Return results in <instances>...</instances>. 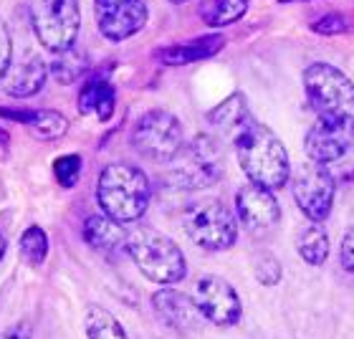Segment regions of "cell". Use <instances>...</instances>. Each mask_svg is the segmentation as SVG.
<instances>
[{
  "label": "cell",
  "instance_id": "1",
  "mask_svg": "<svg viewBox=\"0 0 354 339\" xmlns=\"http://www.w3.org/2000/svg\"><path fill=\"white\" fill-rule=\"evenodd\" d=\"M236 157L245 177L266 190H281L291 180L286 147L268 127L256 119L236 134Z\"/></svg>",
  "mask_w": 354,
  "mask_h": 339
},
{
  "label": "cell",
  "instance_id": "2",
  "mask_svg": "<svg viewBox=\"0 0 354 339\" xmlns=\"http://www.w3.org/2000/svg\"><path fill=\"white\" fill-rule=\"evenodd\" d=\"M152 187L149 177L137 165L129 163H111L102 170L99 183H96V200L104 215L111 221L134 223L147 213Z\"/></svg>",
  "mask_w": 354,
  "mask_h": 339
},
{
  "label": "cell",
  "instance_id": "3",
  "mask_svg": "<svg viewBox=\"0 0 354 339\" xmlns=\"http://www.w3.org/2000/svg\"><path fill=\"white\" fill-rule=\"evenodd\" d=\"M124 248L134 266L155 284L175 286L187 273L185 253L180 251V246L155 228H137L127 233Z\"/></svg>",
  "mask_w": 354,
  "mask_h": 339
},
{
  "label": "cell",
  "instance_id": "4",
  "mask_svg": "<svg viewBox=\"0 0 354 339\" xmlns=\"http://www.w3.org/2000/svg\"><path fill=\"white\" fill-rule=\"evenodd\" d=\"M304 89L309 107L319 119L354 129V82L332 64H311L304 71Z\"/></svg>",
  "mask_w": 354,
  "mask_h": 339
},
{
  "label": "cell",
  "instance_id": "5",
  "mask_svg": "<svg viewBox=\"0 0 354 339\" xmlns=\"http://www.w3.org/2000/svg\"><path fill=\"white\" fill-rule=\"evenodd\" d=\"M225 160H223L221 142L210 134H198L192 142L183 145L172 160L170 183L180 190H205L223 177Z\"/></svg>",
  "mask_w": 354,
  "mask_h": 339
},
{
  "label": "cell",
  "instance_id": "6",
  "mask_svg": "<svg viewBox=\"0 0 354 339\" xmlns=\"http://www.w3.org/2000/svg\"><path fill=\"white\" fill-rule=\"evenodd\" d=\"M30 26L51 53L71 51L82 30L79 0H30Z\"/></svg>",
  "mask_w": 354,
  "mask_h": 339
},
{
  "label": "cell",
  "instance_id": "7",
  "mask_svg": "<svg viewBox=\"0 0 354 339\" xmlns=\"http://www.w3.org/2000/svg\"><path fill=\"white\" fill-rule=\"evenodd\" d=\"M185 233L203 251H228L238 238V215L221 200H205L185 213Z\"/></svg>",
  "mask_w": 354,
  "mask_h": 339
},
{
  "label": "cell",
  "instance_id": "8",
  "mask_svg": "<svg viewBox=\"0 0 354 339\" xmlns=\"http://www.w3.org/2000/svg\"><path fill=\"white\" fill-rule=\"evenodd\" d=\"M129 142L142 157L152 163H172L185 145L183 125L170 111L152 109L137 119Z\"/></svg>",
  "mask_w": 354,
  "mask_h": 339
},
{
  "label": "cell",
  "instance_id": "9",
  "mask_svg": "<svg viewBox=\"0 0 354 339\" xmlns=\"http://www.w3.org/2000/svg\"><path fill=\"white\" fill-rule=\"evenodd\" d=\"M337 183L332 172L322 165H304L294 175V200L311 223H324L334 208Z\"/></svg>",
  "mask_w": 354,
  "mask_h": 339
},
{
  "label": "cell",
  "instance_id": "10",
  "mask_svg": "<svg viewBox=\"0 0 354 339\" xmlns=\"http://www.w3.org/2000/svg\"><path fill=\"white\" fill-rule=\"evenodd\" d=\"M192 302L198 304L205 322L215 327H233L243 317L241 296L221 276H203L192 286Z\"/></svg>",
  "mask_w": 354,
  "mask_h": 339
},
{
  "label": "cell",
  "instance_id": "11",
  "mask_svg": "<svg viewBox=\"0 0 354 339\" xmlns=\"http://www.w3.org/2000/svg\"><path fill=\"white\" fill-rule=\"evenodd\" d=\"M96 28L106 41L122 44L147 26V3L145 0H94Z\"/></svg>",
  "mask_w": 354,
  "mask_h": 339
},
{
  "label": "cell",
  "instance_id": "12",
  "mask_svg": "<svg viewBox=\"0 0 354 339\" xmlns=\"http://www.w3.org/2000/svg\"><path fill=\"white\" fill-rule=\"evenodd\" d=\"M236 215L238 223H243L245 230L251 233H266L279 226L281 205L273 190H266L261 185H243L236 195Z\"/></svg>",
  "mask_w": 354,
  "mask_h": 339
},
{
  "label": "cell",
  "instance_id": "13",
  "mask_svg": "<svg viewBox=\"0 0 354 339\" xmlns=\"http://www.w3.org/2000/svg\"><path fill=\"white\" fill-rule=\"evenodd\" d=\"M352 127L337 125V122H329V119H317L309 132H306L304 149H306L309 163L326 167V165L337 163V160L347 155V149L352 147Z\"/></svg>",
  "mask_w": 354,
  "mask_h": 339
},
{
  "label": "cell",
  "instance_id": "14",
  "mask_svg": "<svg viewBox=\"0 0 354 339\" xmlns=\"http://www.w3.org/2000/svg\"><path fill=\"white\" fill-rule=\"evenodd\" d=\"M152 309L157 319L165 327H170L175 332H198L205 317L200 314L198 304L192 302V296L177 291V288H160L152 294Z\"/></svg>",
  "mask_w": 354,
  "mask_h": 339
},
{
  "label": "cell",
  "instance_id": "15",
  "mask_svg": "<svg viewBox=\"0 0 354 339\" xmlns=\"http://www.w3.org/2000/svg\"><path fill=\"white\" fill-rule=\"evenodd\" d=\"M225 38L213 33V36H200L187 44L162 46L155 51V59L165 66H185V64H198V61L213 59L215 53L223 51Z\"/></svg>",
  "mask_w": 354,
  "mask_h": 339
},
{
  "label": "cell",
  "instance_id": "16",
  "mask_svg": "<svg viewBox=\"0 0 354 339\" xmlns=\"http://www.w3.org/2000/svg\"><path fill=\"white\" fill-rule=\"evenodd\" d=\"M48 64H46L41 56L30 53L21 64L10 66V71L6 74V91L15 99H26V96H33L44 89L46 79H48Z\"/></svg>",
  "mask_w": 354,
  "mask_h": 339
},
{
  "label": "cell",
  "instance_id": "17",
  "mask_svg": "<svg viewBox=\"0 0 354 339\" xmlns=\"http://www.w3.org/2000/svg\"><path fill=\"white\" fill-rule=\"evenodd\" d=\"M117 104V91L106 76H88L79 91V111L82 114H96L102 122H109Z\"/></svg>",
  "mask_w": 354,
  "mask_h": 339
},
{
  "label": "cell",
  "instance_id": "18",
  "mask_svg": "<svg viewBox=\"0 0 354 339\" xmlns=\"http://www.w3.org/2000/svg\"><path fill=\"white\" fill-rule=\"evenodd\" d=\"M84 241L94 251L114 253L127 244V230L122 223L111 221L109 215H88L84 223Z\"/></svg>",
  "mask_w": 354,
  "mask_h": 339
},
{
  "label": "cell",
  "instance_id": "19",
  "mask_svg": "<svg viewBox=\"0 0 354 339\" xmlns=\"http://www.w3.org/2000/svg\"><path fill=\"white\" fill-rule=\"evenodd\" d=\"M207 122H210L215 129H221V132L238 134L248 122H253V117H251V109H248L245 96L241 94V91H236V94L225 96L218 107H213V109L207 111Z\"/></svg>",
  "mask_w": 354,
  "mask_h": 339
},
{
  "label": "cell",
  "instance_id": "20",
  "mask_svg": "<svg viewBox=\"0 0 354 339\" xmlns=\"http://www.w3.org/2000/svg\"><path fill=\"white\" fill-rule=\"evenodd\" d=\"M245 10H248V0H203L200 6V15L210 28H223L241 21Z\"/></svg>",
  "mask_w": 354,
  "mask_h": 339
},
{
  "label": "cell",
  "instance_id": "21",
  "mask_svg": "<svg viewBox=\"0 0 354 339\" xmlns=\"http://www.w3.org/2000/svg\"><path fill=\"white\" fill-rule=\"evenodd\" d=\"M299 256L306 261L309 266H322L329 258V236L322 223H311L306 228L301 230L299 236Z\"/></svg>",
  "mask_w": 354,
  "mask_h": 339
},
{
  "label": "cell",
  "instance_id": "22",
  "mask_svg": "<svg viewBox=\"0 0 354 339\" xmlns=\"http://www.w3.org/2000/svg\"><path fill=\"white\" fill-rule=\"evenodd\" d=\"M84 329H86V339H129L117 317L96 304L88 306L84 314Z\"/></svg>",
  "mask_w": 354,
  "mask_h": 339
},
{
  "label": "cell",
  "instance_id": "23",
  "mask_svg": "<svg viewBox=\"0 0 354 339\" xmlns=\"http://www.w3.org/2000/svg\"><path fill=\"white\" fill-rule=\"evenodd\" d=\"M48 71H51V76L59 84H74V82H79L82 76H86L88 56L84 51H79V48L64 51V53H59V59L48 66Z\"/></svg>",
  "mask_w": 354,
  "mask_h": 339
},
{
  "label": "cell",
  "instance_id": "24",
  "mask_svg": "<svg viewBox=\"0 0 354 339\" xmlns=\"http://www.w3.org/2000/svg\"><path fill=\"white\" fill-rule=\"evenodd\" d=\"M28 127L38 140L56 142L68 132V119L56 109H38L36 114H33V119H30Z\"/></svg>",
  "mask_w": 354,
  "mask_h": 339
},
{
  "label": "cell",
  "instance_id": "25",
  "mask_svg": "<svg viewBox=\"0 0 354 339\" xmlns=\"http://www.w3.org/2000/svg\"><path fill=\"white\" fill-rule=\"evenodd\" d=\"M18 248H21L23 261L38 268L46 261V256H48V236H46V230L41 226H28V228L23 230Z\"/></svg>",
  "mask_w": 354,
  "mask_h": 339
},
{
  "label": "cell",
  "instance_id": "26",
  "mask_svg": "<svg viewBox=\"0 0 354 339\" xmlns=\"http://www.w3.org/2000/svg\"><path fill=\"white\" fill-rule=\"evenodd\" d=\"M53 177L61 187H74L82 177V155H61L53 160Z\"/></svg>",
  "mask_w": 354,
  "mask_h": 339
},
{
  "label": "cell",
  "instance_id": "27",
  "mask_svg": "<svg viewBox=\"0 0 354 339\" xmlns=\"http://www.w3.org/2000/svg\"><path fill=\"white\" fill-rule=\"evenodd\" d=\"M253 273H256V279H259L263 286H276V284L281 281V264L276 261V256L263 253V256L256 261Z\"/></svg>",
  "mask_w": 354,
  "mask_h": 339
},
{
  "label": "cell",
  "instance_id": "28",
  "mask_svg": "<svg viewBox=\"0 0 354 339\" xmlns=\"http://www.w3.org/2000/svg\"><path fill=\"white\" fill-rule=\"evenodd\" d=\"M311 30L319 33V36H339V33H347L349 30V21L347 15L342 13H326L311 26Z\"/></svg>",
  "mask_w": 354,
  "mask_h": 339
},
{
  "label": "cell",
  "instance_id": "29",
  "mask_svg": "<svg viewBox=\"0 0 354 339\" xmlns=\"http://www.w3.org/2000/svg\"><path fill=\"white\" fill-rule=\"evenodd\" d=\"M10 66H13V38L8 23L0 18V79H6Z\"/></svg>",
  "mask_w": 354,
  "mask_h": 339
},
{
  "label": "cell",
  "instance_id": "30",
  "mask_svg": "<svg viewBox=\"0 0 354 339\" xmlns=\"http://www.w3.org/2000/svg\"><path fill=\"white\" fill-rule=\"evenodd\" d=\"M339 261H342V268H344V271L354 273V226L347 228V233H344V238H342Z\"/></svg>",
  "mask_w": 354,
  "mask_h": 339
},
{
  "label": "cell",
  "instance_id": "31",
  "mask_svg": "<svg viewBox=\"0 0 354 339\" xmlns=\"http://www.w3.org/2000/svg\"><path fill=\"white\" fill-rule=\"evenodd\" d=\"M0 339H33V327L28 322H18V324L8 327L6 332L0 334Z\"/></svg>",
  "mask_w": 354,
  "mask_h": 339
},
{
  "label": "cell",
  "instance_id": "32",
  "mask_svg": "<svg viewBox=\"0 0 354 339\" xmlns=\"http://www.w3.org/2000/svg\"><path fill=\"white\" fill-rule=\"evenodd\" d=\"M8 155H10V137H8V132L0 127V163H3Z\"/></svg>",
  "mask_w": 354,
  "mask_h": 339
},
{
  "label": "cell",
  "instance_id": "33",
  "mask_svg": "<svg viewBox=\"0 0 354 339\" xmlns=\"http://www.w3.org/2000/svg\"><path fill=\"white\" fill-rule=\"evenodd\" d=\"M3 256H6V238L0 236V261H3Z\"/></svg>",
  "mask_w": 354,
  "mask_h": 339
},
{
  "label": "cell",
  "instance_id": "34",
  "mask_svg": "<svg viewBox=\"0 0 354 339\" xmlns=\"http://www.w3.org/2000/svg\"><path fill=\"white\" fill-rule=\"evenodd\" d=\"M167 3H175V6H183V3H187V0H167Z\"/></svg>",
  "mask_w": 354,
  "mask_h": 339
},
{
  "label": "cell",
  "instance_id": "35",
  "mask_svg": "<svg viewBox=\"0 0 354 339\" xmlns=\"http://www.w3.org/2000/svg\"><path fill=\"white\" fill-rule=\"evenodd\" d=\"M281 3H294V0H281Z\"/></svg>",
  "mask_w": 354,
  "mask_h": 339
}]
</instances>
